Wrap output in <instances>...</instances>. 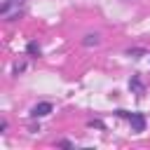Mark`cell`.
Instances as JSON below:
<instances>
[{"label":"cell","instance_id":"1","mask_svg":"<svg viewBox=\"0 0 150 150\" xmlns=\"http://www.w3.org/2000/svg\"><path fill=\"white\" fill-rule=\"evenodd\" d=\"M112 115L120 117V120H127L129 127H131V131H136V134L145 131V127H148V117H145V112H141V110H134V112H131V110H124V108H115Z\"/></svg>","mask_w":150,"mask_h":150},{"label":"cell","instance_id":"2","mask_svg":"<svg viewBox=\"0 0 150 150\" xmlns=\"http://www.w3.org/2000/svg\"><path fill=\"white\" fill-rule=\"evenodd\" d=\"M52 112H54V103L52 101H38L35 105H30L28 117L30 120H42V117H49Z\"/></svg>","mask_w":150,"mask_h":150},{"label":"cell","instance_id":"3","mask_svg":"<svg viewBox=\"0 0 150 150\" xmlns=\"http://www.w3.org/2000/svg\"><path fill=\"white\" fill-rule=\"evenodd\" d=\"M127 87H129V91H131L136 98H143V94H145V82H143L141 73H131V77H129Z\"/></svg>","mask_w":150,"mask_h":150},{"label":"cell","instance_id":"4","mask_svg":"<svg viewBox=\"0 0 150 150\" xmlns=\"http://www.w3.org/2000/svg\"><path fill=\"white\" fill-rule=\"evenodd\" d=\"M101 42H103V35H101L98 30H89V33H84L82 40H80V45H82L84 49H94V47H98Z\"/></svg>","mask_w":150,"mask_h":150},{"label":"cell","instance_id":"5","mask_svg":"<svg viewBox=\"0 0 150 150\" xmlns=\"http://www.w3.org/2000/svg\"><path fill=\"white\" fill-rule=\"evenodd\" d=\"M23 5H26V0H2V2H0V16L5 19V16L12 14L14 9H23Z\"/></svg>","mask_w":150,"mask_h":150},{"label":"cell","instance_id":"6","mask_svg":"<svg viewBox=\"0 0 150 150\" xmlns=\"http://www.w3.org/2000/svg\"><path fill=\"white\" fill-rule=\"evenodd\" d=\"M26 56L28 59H40L42 56V47H40L38 40H28L26 42Z\"/></svg>","mask_w":150,"mask_h":150},{"label":"cell","instance_id":"7","mask_svg":"<svg viewBox=\"0 0 150 150\" xmlns=\"http://www.w3.org/2000/svg\"><path fill=\"white\" fill-rule=\"evenodd\" d=\"M124 56H129V59L138 61V59L150 56V54H148V49H145V47H136V45H134V47H127V49H124Z\"/></svg>","mask_w":150,"mask_h":150},{"label":"cell","instance_id":"8","mask_svg":"<svg viewBox=\"0 0 150 150\" xmlns=\"http://www.w3.org/2000/svg\"><path fill=\"white\" fill-rule=\"evenodd\" d=\"M87 127H89V129H98V131H105V122H103L101 117H91V120H87Z\"/></svg>","mask_w":150,"mask_h":150},{"label":"cell","instance_id":"9","mask_svg":"<svg viewBox=\"0 0 150 150\" xmlns=\"http://www.w3.org/2000/svg\"><path fill=\"white\" fill-rule=\"evenodd\" d=\"M26 70V61H14V66H12V75L16 77V75H21Z\"/></svg>","mask_w":150,"mask_h":150},{"label":"cell","instance_id":"10","mask_svg":"<svg viewBox=\"0 0 150 150\" xmlns=\"http://www.w3.org/2000/svg\"><path fill=\"white\" fill-rule=\"evenodd\" d=\"M54 145H56V148H75V143H73V141H68V138H59Z\"/></svg>","mask_w":150,"mask_h":150},{"label":"cell","instance_id":"11","mask_svg":"<svg viewBox=\"0 0 150 150\" xmlns=\"http://www.w3.org/2000/svg\"><path fill=\"white\" fill-rule=\"evenodd\" d=\"M7 129H9V122L2 120V122H0V134H7Z\"/></svg>","mask_w":150,"mask_h":150},{"label":"cell","instance_id":"12","mask_svg":"<svg viewBox=\"0 0 150 150\" xmlns=\"http://www.w3.org/2000/svg\"><path fill=\"white\" fill-rule=\"evenodd\" d=\"M38 131H40V122L38 124H30V134H38Z\"/></svg>","mask_w":150,"mask_h":150},{"label":"cell","instance_id":"13","mask_svg":"<svg viewBox=\"0 0 150 150\" xmlns=\"http://www.w3.org/2000/svg\"><path fill=\"white\" fill-rule=\"evenodd\" d=\"M122 2H134V0H122Z\"/></svg>","mask_w":150,"mask_h":150}]
</instances>
